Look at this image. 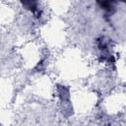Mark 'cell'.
Segmentation results:
<instances>
[{
	"instance_id": "2",
	"label": "cell",
	"mask_w": 126,
	"mask_h": 126,
	"mask_svg": "<svg viewBox=\"0 0 126 126\" xmlns=\"http://www.w3.org/2000/svg\"><path fill=\"white\" fill-rule=\"evenodd\" d=\"M101 9H103L106 13L108 14H112L114 12V2H109V1H103V2H98L97 3Z\"/></svg>"
},
{
	"instance_id": "1",
	"label": "cell",
	"mask_w": 126,
	"mask_h": 126,
	"mask_svg": "<svg viewBox=\"0 0 126 126\" xmlns=\"http://www.w3.org/2000/svg\"><path fill=\"white\" fill-rule=\"evenodd\" d=\"M22 4L29 10L31 11L34 17L36 18H40L41 17V10L39 8V4L35 1H25L22 2Z\"/></svg>"
}]
</instances>
